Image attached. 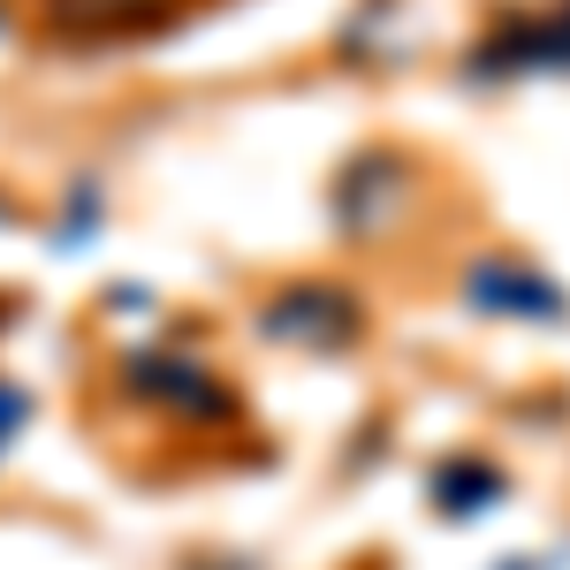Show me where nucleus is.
<instances>
[{"label": "nucleus", "instance_id": "nucleus-1", "mask_svg": "<svg viewBox=\"0 0 570 570\" xmlns=\"http://www.w3.org/2000/svg\"><path fill=\"white\" fill-rule=\"evenodd\" d=\"M357 327H365V312L343 282H282L259 305V335L289 351H351Z\"/></svg>", "mask_w": 570, "mask_h": 570}, {"label": "nucleus", "instance_id": "nucleus-7", "mask_svg": "<svg viewBox=\"0 0 570 570\" xmlns=\"http://www.w3.org/2000/svg\"><path fill=\"white\" fill-rule=\"evenodd\" d=\"M426 502H434L441 518H472L480 502H502V472L480 464V456H456V464H441L434 480H426Z\"/></svg>", "mask_w": 570, "mask_h": 570}, {"label": "nucleus", "instance_id": "nucleus-4", "mask_svg": "<svg viewBox=\"0 0 570 570\" xmlns=\"http://www.w3.org/2000/svg\"><path fill=\"white\" fill-rule=\"evenodd\" d=\"M464 297L480 312H502V320H563V289L548 282V274H532L518 259H480L464 274Z\"/></svg>", "mask_w": 570, "mask_h": 570}, {"label": "nucleus", "instance_id": "nucleus-5", "mask_svg": "<svg viewBox=\"0 0 570 570\" xmlns=\"http://www.w3.org/2000/svg\"><path fill=\"white\" fill-rule=\"evenodd\" d=\"M122 373H130L145 395H168L176 411H198V419H228V411H236V395L220 389V381H206L198 365H183V357H130Z\"/></svg>", "mask_w": 570, "mask_h": 570}, {"label": "nucleus", "instance_id": "nucleus-2", "mask_svg": "<svg viewBox=\"0 0 570 570\" xmlns=\"http://www.w3.org/2000/svg\"><path fill=\"white\" fill-rule=\"evenodd\" d=\"M525 69H570V0L556 16L510 8V16L464 53V77H472V85H487V77H525Z\"/></svg>", "mask_w": 570, "mask_h": 570}, {"label": "nucleus", "instance_id": "nucleus-3", "mask_svg": "<svg viewBox=\"0 0 570 570\" xmlns=\"http://www.w3.org/2000/svg\"><path fill=\"white\" fill-rule=\"evenodd\" d=\"M403 198H411V168L395 153H357L343 168V183H335V220L351 236H373V228H389L403 214Z\"/></svg>", "mask_w": 570, "mask_h": 570}, {"label": "nucleus", "instance_id": "nucleus-6", "mask_svg": "<svg viewBox=\"0 0 570 570\" xmlns=\"http://www.w3.org/2000/svg\"><path fill=\"white\" fill-rule=\"evenodd\" d=\"M176 0H53L46 23L53 31H77V39H115V31H145L160 23Z\"/></svg>", "mask_w": 570, "mask_h": 570}, {"label": "nucleus", "instance_id": "nucleus-8", "mask_svg": "<svg viewBox=\"0 0 570 570\" xmlns=\"http://www.w3.org/2000/svg\"><path fill=\"white\" fill-rule=\"evenodd\" d=\"M16 426H23V389H8V381H0V441L16 434Z\"/></svg>", "mask_w": 570, "mask_h": 570}]
</instances>
